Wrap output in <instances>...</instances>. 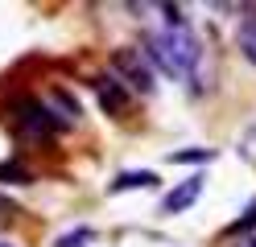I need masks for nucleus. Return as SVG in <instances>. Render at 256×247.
Listing matches in <instances>:
<instances>
[{"instance_id": "1", "label": "nucleus", "mask_w": 256, "mask_h": 247, "mask_svg": "<svg viewBox=\"0 0 256 247\" xmlns=\"http://www.w3.org/2000/svg\"><path fill=\"white\" fill-rule=\"evenodd\" d=\"M145 54H149L157 66H162L170 78H194L202 49H198V41H194V33H190V25H182V29H162V33H149Z\"/></svg>"}, {"instance_id": "2", "label": "nucleus", "mask_w": 256, "mask_h": 247, "mask_svg": "<svg viewBox=\"0 0 256 247\" xmlns=\"http://www.w3.org/2000/svg\"><path fill=\"white\" fill-rule=\"evenodd\" d=\"M112 70H116V82H128V87L140 91V95L153 91V70H149V54L145 49H132V45L112 49Z\"/></svg>"}, {"instance_id": "3", "label": "nucleus", "mask_w": 256, "mask_h": 247, "mask_svg": "<svg viewBox=\"0 0 256 247\" xmlns=\"http://www.w3.org/2000/svg\"><path fill=\"white\" fill-rule=\"evenodd\" d=\"M12 111H17V128L25 136H54V132L66 128V120H54V111L46 103H38V99H21Z\"/></svg>"}, {"instance_id": "4", "label": "nucleus", "mask_w": 256, "mask_h": 247, "mask_svg": "<svg viewBox=\"0 0 256 247\" xmlns=\"http://www.w3.org/2000/svg\"><path fill=\"white\" fill-rule=\"evenodd\" d=\"M198 194H202V177L182 181L178 190H170V194L162 198V214H182V210H190V206L198 202Z\"/></svg>"}, {"instance_id": "5", "label": "nucleus", "mask_w": 256, "mask_h": 247, "mask_svg": "<svg viewBox=\"0 0 256 247\" xmlns=\"http://www.w3.org/2000/svg\"><path fill=\"white\" fill-rule=\"evenodd\" d=\"M91 87H95V95H100V103H104V111L112 115V120H116V115H128V107H132V103H128L124 87H116L112 78H95Z\"/></svg>"}, {"instance_id": "6", "label": "nucleus", "mask_w": 256, "mask_h": 247, "mask_svg": "<svg viewBox=\"0 0 256 247\" xmlns=\"http://www.w3.org/2000/svg\"><path fill=\"white\" fill-rule=\"evenodd\" d=\"M157 186V173L153 169H128V173H116L112 177L108 194H124V190H153Z\"/></svg>"}, {"instance_id": "7", "label": "nucleus", "mask_w": 256, "mask_h": 247, "mask_svg": "<svg viewBox=\"0 0 256 247\" xmlns=\"http://www.w3.org/2000/svg\"><path fill=\"white\" fill-rule=\"evenodd\" d=\"M236 41H240V49H244V58H248V62L256 66V16H248V21L240 25Z\"/></svg>"}, {"instance_id": "8", "label": "nucleus", "mask_w": 256, "mask_h": 247, "mask_svg": "<svg viewBox=\"0 0 256 247\" xmlns=\"http://www.w3.org/2000/svg\"><path fill=\"white\" fill-rule=\"evenodd\" d=\"M91 239H95V231H91V227H74V231H66V235H62L54 247H87Z\"/></svg>"}, {"instance_id": "9", "label": "nucleus", "mask_w": 256, "mask_h": 247, "mask_svg": "<svg viewBox=\"0 0 256 247\" xmlns=\"http://www.w3.org/2000/svg\"><path fill=\"white\" fill-rule=\"evenodd\" d=\"M211 157H215L211 148H178V153H170L174 165H182V161H211Z\"/></svg>"}, {"instance_id": "10", "label": "nucleus", "mask_w": 256, "mask_h": 247, "mask_svg": "<svg viewBox=\"0 0 256 247\" xmlns=\"http://www.w3.org/2000/svg\"><path fill=\"white\" fill-rule=\"evenodd\" d=\"M244 231H256V202L244 210V219H236V223L228 227V235H244Z\"/></svg>"}, {"instance_id": "11", "label": "nucleus", "mask_w": 256, "mask_h": 247, "mask_svg": "<svg viewBox=\"0 0 256 247\" xmlns=\"http://www.w3.org/2000/svg\"><path fill=\"white\" fill-rule=\"evenodd\" d=\"M0 181H17V186H25L29 173L21 169V165H0Z\"/></svg>"}, {"instance_id": "12", "label": "nucleus", "mask_w": 256, "mask_h": 247, "mask_svg": "<svg viewBox=\"0 0 256 247\" xmlns=\"http://www.w3.org/2000/svg\"><path fill=\"white\" fill-rule=\"evenodd\" d=\"M0 214H12V202H8V198H0Z\"/></svg>"}, {"instance_id": "13", "label": "nucleus", "mask_w": 256, "mask_h": 247, "mask_svg": "<svg viewBox=\"0 0 256 247\" xmlns=\"http://www.w3.org/2000/svg\"><path fill=\"white\" fill-rule=\"evenodd\" d=\"M240 247H256V235H248V239H244V243H240Z\"/></svg>"}, {"instance_id": "14", "label": "nucleus", "mask_w": 256, "mask_h": 247, "mask_svg": "<svg viewBox=\"0 0 256 247\" xmlns=\"http://www.w3.org/2000/svg\"><path fill=\"white\" fill-rule=\"evenodd\" d=\"M0 247H8V243H0Z\"/></svg>"}]
</instances>
